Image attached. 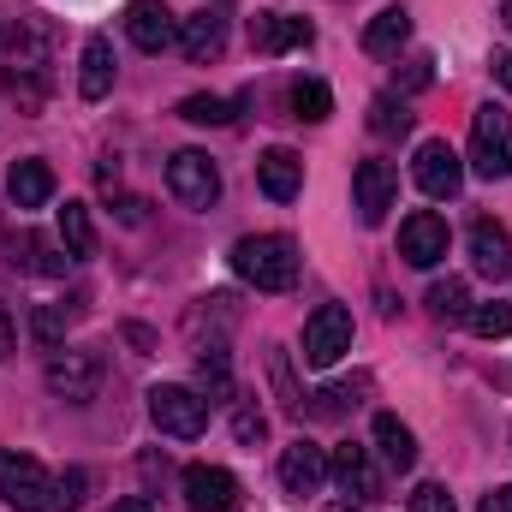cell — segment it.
Instances as JSON below:
<instances>
[{
  "label": "cell",
  "mask_w": 512,
  "mask_h": 512,
  "mask_svg": "<svg viewBox=\"0 0 512 512\" xmlns=\"http://www.w3.org/2000/svg\"><path fill=\"white\" fill-rule=\"evenodd\" d=\"M167 191L185 203V209H215L221 203V167L203 155V149H179L167 161Z\"/></svg>",
  "instance_id": "cell-5"
},
{
  "label": "cell",
  "mask_w": 512,
  "mask_h": 512,
  "mask_svg": "<svg viewBox=\"0 0 512 512\" xmlns=\"http://www.w3.org/2000/svg\"><path fill=\"white\" fill-rule=\"evenodd\" d=\"M393 197H399L393 161H382V155L358 161V173H352V209H358V221H364V227H382L387 209H393Z\"/></svg>",
  "instance_id": "cell-8"
},
{
  "label": "cell",
  "mask_w": 512,
  "mask_h": 512,
  "mask_svg": "<svg viewBox=\"0 0 512 512\" xmlns=\"http://www.w3.org/2000/svg\"><path fill=\"white\" fill-rule=\"evenodd\" d=\"M471 334L483 340H512V304H471Z\"/></svg>",
  "instance_id": "cell-29"
},
{
  "label": "cell",
  "mask_w": 512,
  "mask_h": 512,
  "mask_svg": "<svg viewBox=\"0 0 512 512\" xmlns=\"http://www.w3.org/2000/svg\"><path fill=\"white\" fill-rule=\"evenodd\" d=\"M399 256H405L411 268H435V262L447 256V221H441L435 209L405 215V221H399Z\"/></svg>",
  "instance_id": "cell-13"
},
{
  "label": "cell",
  "mask_w": 512,
  "mask_h": 512,
  "mask_svg": "<svg viewBox=\"0 0 512 512\" xmlns=\"http://www.w3.org/2000/svg\"><path fill=\"white\" fill-rule=\"evenodd\" d=\"M471 268H477L483 280H495V286L512 274V233L501 221H489V215L471 227Z\"/></svg>",
  "instance_id": "cell-16"
},
{
  "label": "cell",
  "mask_w": 512,
  "mask_h": 512,
  "mask_svg": "<svg viewBox=\"0 0 512 512\" xmlns=\"http://www.w3.org/2000/svg\"><path fill=\"white\" fill-rule=\"evenodd\" d=\"M370 131H376V137H405V131H411L405 102H399V96H376V102H370Z\"/></svg>",
  "instance_id": "cell-30"
},
{
  "label": "cell",
  "mask_w": 512,
  "mask_h": 512,
  "mask_svg": "<svg viewBox=\"0 0 512 512\" xmlns=\"http://www.w3.org/2000/svg\"><path fill=\"white\" fill-rule=\"evenodd\" d=\"M12 346H18V328H12V310L0 304V358H12Z\"/></svg>",
  "instance_id": "cell-39"
},
{
  "label": "cell",
  "mask_w": 512,
  "mask_h": 512,
  "mask_svg": "<svg viewBox=\"0 0 512 512\" xmlns=\"http://www.w3.org/2000/svg\"><path fill=\"white\" fill-rule=\"evenodd\" d=\"M60 251L72 256H96V227H90V209L84 203H72L66 197V209H60Z\"/></svg>",
  "instance_id": "cell-25"
},
{
  "label": "cell",
  "mask_w": 512,
  "mask_h": 512,
  "mask_svg": "<svg viewBox=\"0 0 512 512\" xmlns=\"http://www.w3.org/2000/svg\"><path fill=\"white\" fill-rule=\"evenodd\" d=\"M328 477H334L352 501H382V471H376L370 447H358V441H346V447L328 459Z\"/></svg>",
  "instance_id": "cell-15"
},
{
  "label": "cell",
  "mask_w": 512,
  "mask_h": 512,
  "mask_svg": "<svg viewBox=\"0 0 512 512\" xmlns=\"http://www.w3.org/2000/svg\"><path fill=\"white\" fill-rule=\"evenodd\" d=\"M364 387H370L364 376H358V382H340V387H322V393H316V411H322V417H346Z\"/></svg>",
  "instance_id": "cell-32"
},
{
  "label": "cell",
  "mask_w": 512,
  "mask_h": 512,
  "mask_svg": "<svg viewBox=\"0 0 512 512\" xmlns=\"http://www.w3.org/2000/svg\"><path fill=\"white\" fill-rule=\"evenodd\" d=\"M149 417H155L161 435H173V441H197V435L209 429V399H203L197 387L161 382V387H149Z\"/></svg>",
  "instance_id": "cell-2"
},
{
  "label": "cell",
  "mask_w": 512,
  "mask_h": 512,
  "mask_svg": "<svg viewBox=\"0 0 512 512\" xmlns=\"http://www.w3.org/2000/svg\"><path fill=\"white\" fill-rule=\"evenodd\" d=\"M501 18H507V30H512V0H501Z\"/></svg>",
  "instance_id": "cell-43"
},
{
  "label": "cell",
  "mask_w": 512,
  "mask_h": 512,
  "mask_svg": "<svg viewBox=\"0 0 512 512\" xmlns=\"http://www.w3.org/2000/svg\"><path fill=\"white\" fill-rule=\"evenodd\" d=\"M84 489H90V471H78V465H72V471H60V477H54V507H60V512L84 507Z\"/></svg>",
  "instance_id": "cell-34"
},
{
  "label": "cell",
  "mask_w": 512,
  "mask_h": 512,
  "mask_svg": "<svg viewBox=\"0 0 512 512\" xmlns=\"http://www.w3.org/2000/svg\"><path fill=\"white\" fill-rule=\"evenodd\" d=\"M322 477H328V453L316 447V441H292L286 453H280V489L292 495V501H304V495H316L322 489Z\"/></svg>",
  "instance_id": "cell-14"
},
{
  "label": "cell",
  "mask_w": 512,
  "mask_h": 512,
  "mask_svg": "<svg viewBox=\"0 0 512 512\" xmlns=\"http://www.w3.org/2000/svg\"><path fill=\"white\" fill-rule=\"evenodd\" d=\"M30 334H36V346H60V340H66V310H60V304H42V310L30 316Z\"/></svg>",
  "instance_id": "cell-33"
},
{
  "label": "cell",
  "mask_w": 512,
  "mask_h": 512,
  "mask_svg": "<svg viewBox=\"0 0 512 512\" xmlns=\"http://www.w3.org/2000/svg\"><path fill=\"white\" fill-rule=\"evenodd\" d=\"M471 167L483 179H512V114L495 102L471 114Z\"/></svg>",
  "instance_id": "cell-3"
},
{
  "label": "cell",
  "mask_w": 512,
  "mask_h": 512,
  "mask_svg": "<svg viewBox=\"0 0 512 512\" xmlns=\"http://www.w3.org/2000/svg\"><path fill=\"white\" fill-rule=\"evenodd\" d=\"M197 382L209 387L215 399H227V393H233V370H227V352H221V346H209V352L197 358Z\"/></svg>",
  "instance_id": "cell-31"
},
{
  "label": "cell",
  "mask_w": 512,
  "mask_h": 512,
  "mask_svg": "<svg viewBox=\"0 0 512 512\" xmlns=\"http://www.w3.org/2000/svg\"><path fill=\"white\" fill-rule=\"evenodd\" d=\"M262 429H268V423H262V411H251V405H245V411L233 417V435H239L245 447H251V441H262Z\"/></svg>",
  "instance_id": "cell-37"
},
{
  "label": "cell",
  "mask_w": 512,
  "mask_h": 512,
  "mask_svg": "<svg viewBox=\"0 0 512 512\" xmlns=\"http://www.w3.org/2000/svg\"><path fill=\"white\" fill-rule=\"evenodd\" d=\"M48 60V24L36 12H12L0 24V66H18V72H42Z\"/></svg>",
  "instance_id": "cell-11"
},
{
  "label": "cell",
  "mask_w": 512,
  "mask_h": 512,
  "mask_svg": "<svg viewBox=\"0 0 512 512\" xmlns=\"http://www.w3.org/2000/svg\"><path fill=\"white\" fill-rule=\"evenodd\" d=\"M0 501L12 512H54V477L30 453H0Z\"/></svg>",
  "instance_id": "cell-4"
},
{
  "label": "cell",
  "mask_w": 512,
  "mask_h": 512,
  "mask_svg": "<svg viewBox=\"0 0 512 512\" xmlns=\"http://www.w3.org/2000/svg\"><path fill=\"white\" fill-rule=\"evenodd\" d=\"M334 114V96H328V84L322 78H298L292 84V120H304V126H322Z\"/></svg>",
  "instance_id": "cell-27"
},
{
  "label": "cell",
  "mask_w": 512,
  "mask_h": 512,
  "mask_svg": "<svg viewBox=\"0 0 512 512\" xmlns=\"http://www.w3.org/2000/svg\"><path fill=\"white\" fill-rule=\"evenodd\" d=\"M495 78L512 90V54H495Z\"/></svg>",
  "instance_id": "cell-40"
},
{
  "label": "cell",
  "mask_w": 512,
  "mask_h": 512,
  "mask_svg": "<svg viewBox=\"0 0 512 512\" xmlns=\"http://www.w3.org/2000/svg\"><path fill=\"white\" fill-rule=\"evenodd\" d=\"M42 382H48V393H60L66 405H90L96 387H102V358L96 352H54Z\"/></svg>",
  "instance_id": "cell-10"
},
{
  "label": "cell",
  "mask_w": 512,
  "mask_h": 512,
  "mask_svg": "<svg viewBox=\"0 0 512 512\" xmlns=\"http://www.w3.org/2000/svg\"><path fill=\"white\" fill-rule=\"evenodd\" d=\"M405 36H411V12L405 6H387V12H376L370 24H364V54H399L405 48Z\"/></svg>",
  "instance_id": "cell-23"
},
{
  "label": "cell",
  "mask_w": 512,
  "mask_h": 512,
  "mask_svg": "<svg viewBox=\"0 0 512 512\" xmlns=\"http://www.w3.org/2000/svg\"><path fill=\"white\" fill-rule=\"evenodd\" d=\"M221 48H227V18H221L215 6H203L197 18L179 24V54H185V60L203 66V60H221Z\"/></svg>",
  "instance_id": "cell-19"
},
{
  "label": "cell",
  "mask_w": 512,
  "mask_h": 512,
  "mask_svg": "<svg viewBox=\"0 0 512 512\" xmlns=\"http://www.w3.org/2000/svg\"><path fill=\"white\" fill-rule=\"evenodd\" d=\"M310 24L304 18H286V12H256L251 18V48L256 54H292V48H310Z\"/></svg>",
  "instance_id": "cell-18"
},
{
  "label": "cell",
  "mask_w": 512,
  "mask_h": 512,
  "mask_svg": "<svg viewBox=\"0 0 512 512\" xmlns=\"http://www.w3.org/2000/svg\"><path fill=\"white\" fill-rule=\"evenodd\" d=\"M179 489H185V512H239L245 507V489H239V477L227 465H185Z\"/></svg>",
  "instance_id": "cell-7"
},
{
  "label": "cell",
  "mask_w": 512,
  "mask_h": 512,
  "mask_svg": "<svg viewBox=\"0 0 512 512\" xmlns=\"http://www.w3.org/2000/svg\"><path fill=\"white\" fill-rule=\"evenodd\" d=\"M405 512H459V507H453L447 483H423V489L411 495V507H405Z\"/></svg>",
  "instance_id": "cell-35"
},
{
  "label": "cell",
  "mask_w": 512,
  "mask_h": 512,
  "mask_svg": "<svg viewBox=\"0 0 512 512\" xmlns=\"http://www.w3.org/2000/svg\"><path fill=\"white\" fill-rule=\"evenodd\" d=\"M411 179H417V191H423V197H435V203H447V197H459V185H465V161L453 155V143H441V137H429V143H417V161H411Z\"/></svg>",
  "instance_id": "cell-9"
},
{
  "label": "cell",
  "mask_w": 512,
  "mask_h": 512,
  "mask_svg": "<svg viewBox=\"0 0 512 512\" xmlns=\"http://www.w3.org/2000/svg\"><path fill=\"white\" fill-rule=\"evenodd\" d=\"M322 512H358V501L346 495V501H328V507H322Z\"/></svg>",
  "instance_id": "cell-42"
},
{
  "label": "cell",
  "mask_w": 512,
  "mask_h": 512,
  "mask_svg": "<svg viewBox=\"0 0 512 512\" xmlns=\"http://www.w3.org/2000/svg\"><path fill=\"white\" fill-rule=\"evenodd\" d=\"M352 352V310L346 304H322L310 322H304V364L310 370H328Z\"/></svg>",
  "instance_id": "cell-6"
},
{
  "label": "cell",
  "mask_w": 512,
  "mask_h": 512,
  "mask_svg": "<svg viewBox=\"0 0 512 512\" xmlns=\"http://www.w3.org/2000/svg\"><path fill=\"white\" fill-rule=\"evenodd\" d=\"M54 167L48 161H12V173H6V197H12V209H42V203H54Z\"/></svg>",
  "instance_id": "cell-20"
},
{
  "label": "cell",
  "mask_w": 512,
  "mask_h": 512,
  "mask_svg": "<svg viewBox=\"0 0 512 512\" xmlns=\"http://www.w3.org/2000/svg\"><path fill=\"white\" fill-rule=\"evenodd\" d=\"M114 90V42L108 36H90L84 42V66H78V96L84 102H102Z\"/></svg>",
  "instance_id": "cell-22"
},
{
  "label": "cell",
  "mask_w": 512,
  "mask_h": 512,
  "mask_svg": "<svg viewBox=\"0 0 512 512\" xmlns=\"http://www.w3.org/2000/svg\"><path fill=\"white\" fill-rule=\"evenodd\" d=\"M126 36L143 54H167V48H179V18H173V6H161V0H131L126 6Z\"/></svg>",
  "instance_id": "cell-12"
},
{
  "label": "cell",
  "mask_w": 512,
  "mask_h": 512,
  "mask_svg": "<svg viewBox=\"0 0 512 512\" xmlns=\"http://www.w3.org/2000/svg\"><path fill=\"white\" fill-rule=\"evenodd\" d=\"M423 304H429V316H435V322H465V316H471V286H465L459 274H447V280H435V286H429V298H423Z\"/></svg>",
  "instance_id": "cell-26"
},
{
  "label": "cell",
  "mask_w": 512,
  "mask_h": 512,
  "mask_svg": "<svg viewBox=\"0 0 512 512\" xmlns=\"http://www.w3.org/2000/svg\"><path fill=\"white\" fill-rule=\"evenodd\" d=\"M233 268H239V280H251L256 292H292L298 245L286 233H251V239L233 245Z\"/></svg>",
  "instance_id": "cell-1"
},
{
  "label": "cell",
  "mask_w": 512,
  "mask_h": 512,
  "mask_svg": "<svg viewBox=\"0 0 512 512\" xmlns=\"http://www.w3.org/2000/svg\"><path fill=\"white\" fill-rule=\"evenodd\" d=\"M376 447H382L387 471H411V465H417V435H411L393 411H382V417H376Z\"/></svg>",
  "instance_id": "cell-24"
},
{
  "label": "cell",
  "mask_w": 512,
  "mask_h": 512,
  "mask_svg": "<svg viewBox=\"0 0 512 512\" xmlns=\"http://www.w3.org/2000/svg\"><path fill=\"white\" fill-rule=\"evenodd\" d=\"M6 262H12V268H24V274H48V280H54V274H66V262H72V256L54 251L42 233H18V227H12V233H6Z\"/></svg>",
  "instance_id": "cell-21"
},
{
  "label": "cell",
  "mask_w": 512,
  "mask_h": 512,
  "mask_svg": "<svg viewBox=\"0 0 512 512\" xmlns=\"http://www.w3.org/2000/svg\"><path fill=\"white\" fill-rule=\"evenodd\" d=\"M256 185H262V197H274V203H292L298 191H304V155H292V149H262V161H256Z\"/></svg>",
  "instance_id": "cell-17"
},
{
  "label": "cell",
  "mask_w": 512,
  "mask_h": 512,
  "mask_svg": "<svg viewBox=\"0 0 512 512\" xmlns=\"http://www.w3.org/2000/svg\"><path fill=\"white\" fill-rule=\"evenodd\" d=\"M114 512H149V501H143V495H131V501H120Z\"/></svg>",
  "instance_id": "cell-41"
},
{
  "label": "cell",
  "mask_w": 512,
  "mask_h": 512,
  "mask_svg": "<svg viewBox=\"0 0 512 512\" xmlns=\"http://www.w3.org/2000/svg\"><path fill=\"white\" fill-rule=\"evenodd\" d=\"M477 512H512V483H501V489H489L483 495V507Z\"/></svg>",
  "instance_id": "cell-38"
},
{
  "label": "cell",
  "mask_w": 512,
  "mask_h": 512,
  "mask_svg": "<svg viewBox=\"0 0 512 512\" xmlns=\"http://www.w3.org/2000/svg\"><path fill=\"white\" fill-rule=\"evenodd\" d=\"M429 78H435V60H429V54H411V66H405L399 90H429Z\"/></svg>",
  "instance_id": "cell-36"
},
{
  "label": "cell",
  "mask_w": 512,
  "mask_h": 512,
  "mask_svg": "<svg viewBox=\"0 0 512 512\" xmlns=\"http://www.w3.org/2000/svg\"><path fill=\"white\" fill-rule=\"evenodd\" d=\"M179 120H191V126H233V102L227 96H185Z\"/></svg>",
  "instance_id": "cell-28"
}]
</instances>
